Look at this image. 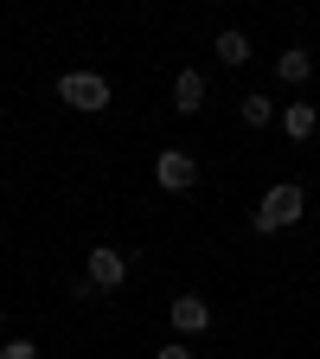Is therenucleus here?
<instances>
[{"label": "nucleus", "mask_w": 320, "mask_h": 359, "mask_svg": "<svg viewBox=\"0 0 320 359\" xmlns=\"http://www.w3.org/2000/svg\"><path fill=\"white\" fill-rule=\"evenodd\" d=\"M301 212H307V193L295 187V180H276L263 199H256V212H250V231H263V238H276V231H288V224H301Z\"/></svg>", "instance_id": "f257e3e1"}, {"label": "nucleus", "mask_w": 320, "mask_h": 359, "mask_svg": "<svg viewBox=\"0 0 320 359\" xmlns=\"http://www.w3.org/2000/svg\"><path fill=\"white\" fill-rule=\"evenodd\" d=\"M58 103H71L77 116H103V109L116 103V90H109L103 71H64V77H58Z\"/></svg>", "instance_id": "f03ea898"}, {"label": "nucleus", "mask_w": 320, "mask_h": 359, "mask_svg": "<svg viewBox=\"0 0 320 359\" xmlns=\"http://www.w3.org/2000/svg\"><path fill=\"white\" fill-rule=\"evenodd\" d=\"M154 187H160V193H193V187H199V154L160 148V154H154Z\"/></svg>", "instance_id": "7ed1b4c3"}, {"label": "nucleus", "mask_w": 320, "mask_h": 359, "mask_svg": "<svg viewBox=\"0 0 320 359\" xmlns=\"http://www.w3.org/2000/svg\"><path fill=\"white\" fill-rule=\"evenodd\" d=\"M83 276L97 283V295H116L122 283H128V250H116V244H97L83 257Z\"/></svg>", "instance_id": "20e7f679"}, {"label": "nucleus", "mask_w": 320, "mask_h": 359, "mask_svg": "<svg viewBox=\"0 0 320 359\" xmlns=\"http://www.w3.org/2000/svg\"><path fill=\"white\" fill-rule=\"evenodd\" d=\"M167 321H173L179 334H205L218 314H211V302H205V295H173V302H167Z\"/></svg>", "instance_id": "39448f33"}, {"label": "nucleus", "mask_w": 320, "mask_h": 359, "mask_svg": "<svg viewBox=\"0 0 320 359\" xmlns=\"http://www.w3.org/2000/svg\"><path fill=\"white\" fill-rule=\"evenodd\" d=\"M205 90H211L205 71H179V77H173V109H179V116H199V109H205Z\"/></svg>", "instance_id": "423d86ee"}, {"label": "nucleus", "mask_w": 320, "mask_h": 359, "mask_svg": "<svg viewBox=\"0 0 320 359\" xmlns=\"http://www.w3.org/2000/svg\"><path fill=\"white\" fill-rule=\"evenodd\" d=\"M314 128H320V109L314 103H288L282 109V135H288V142H314Z\"/></svg>", "instance_id": "0eeeda50"}, {"label": "nucleus", "mask_w": 320, "mask_h": 359, "mask_svg": "<svg viewBox=\"0 0 320 359\" xmlns=\"http://www.w3.org/2000/svg\"><path fill=\"white\" fill-rule=\"evenodd\" d=\"M276 77L282 83H307L314 77V52H307V45H288V52L276 58Z\"/></svg>", "instance_id": "6e6552de"}, {"label": "nucleus", "mask_w": 320, "mask_h": 359, "mask_svg": "<svg viewBox=\"0 0 320 359\" xmlns=\"http://www.w3.org/2000/svg\"><path fill=\"white\" fill-rule=\"evenodd\" d=\"M218 65H250V39H244L237 26L218 32Z\"/></svg>", "instance_id": "1a4fd4ad"}, {"label": "nucleus", "mask_w": 320, "mask_h": 359, "mask_svg": "<svg viewBox=\"0 0 320 359\" xmlns=\"http://www.w3.org/2000/svg\"><path fill=\"white\" fill-rule=\"evenodd\" d=\"M237 116H244V128H269V116H276V103H269L263 90H256V97H244V103H237Z\"/></svg>", "instance_id": "9d476101"}, {"label": "nucleus", "mask_w": 320, "mask_h": 359, "mask_svg": "<svg viewBox=\"0 0 320 359\" xmlns=\"http://www.w3.org/2000/svg\"><path fill=\"white\" fill-rule=\"evenodd\" d=\"M0 359H39V346H32V340H7V346H0Z\"/></svg>", "instance_id": "9b49d317"}, {"label": "nucleus", "mask_w": 320, "mask_h": 359, "mask_svg": "<svg viewBox=\"0 0 320 359\" xmlns=\"http://www.w3.org/2000/svg\"><path fill=\"white\" fill-rule=\"evenodd\" d=\"M154 359H193V346H179V340H167V346H160Z\"/></svg>", "instance_id": "f8f14e48"}]
</instances>
